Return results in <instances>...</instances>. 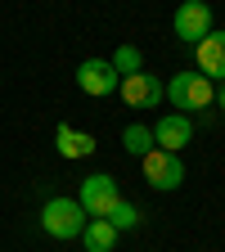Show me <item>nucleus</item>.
Wrapping results in <instances>:
<instances>
[{
	"mask_svg": "<svg viewBox=\"0 0 225 252\" xmlns=\"http://www.w3.org/2000/svg\"><path fill=\"white\" fill-rule=\"evenodd\" d=\"M122 99L131 104V108H153L158 99H162V81L149 77V72H135V77H122Z\"/></svg>",
	"mask_w": 225,
	"mask_h": 252,
	"instance_id": "1a4fd4ad",
	"label": "nucleus"
},
{
	"mask_svg": "<svg viewBox=\"0 0 225 252\" xmlns=\"http://www.w3.org/2000/svg\"><path fill=\"white\" fill-rule=\"evenodd\" d=\"M149 131H153V149L180 153L189 140H194V117H185V113H167V117H158Z\"/></svg>",
	"mask_w": 225,
	"mask_h": 252,
	"instance_id": "423d86ee",
	"label": "nucleus"
},
{
	"mask_svg": "<svg viewBox=\"0 0 225 252\" xmlns=\"http://www.w3.org/2000/svg\"><path fill=\"white\" fill-rule=\"evenodd\" d=\"M108 63H113V72H117V77H135V72L144 68V54H140L135 45H122Z\"/></svg>",
	"mask_w": 225,
	"mask_h": 252,
	"instance_id": "4468645a",
	"label": "nucleus"
},
{
	"mask_svg": "<svg viewBox=\"0 0 225 252\" xmlns=\"http://www.w3.org/2000/svg\"><path fill=\"white\" fill-rule=\"evenodd\" d=\"M104 220H108V225H113V230L122 234V230H135L140 220H144V212H140L135 203H122V198H117V203H113V212H108Z\"/></svg>",
	"mask_w": 225,
	"mask_h": 252,
	"instance_id": "f8f14e48",
	"label": "nucleus"
},
{
	"mask_svg": "<svg viewBox=\"0 0 225 252\" xmlns=\"http://www.w3.org/2000/svg\"><path fill=\"white\" fill-rule=\"evenodd\" d=\"M77 86L86 94H95V99H104V94H113L122 86V77L113 72V63L108 59H86L81 68H77Z\"/></svg>",
	"mask_w": 225,
	"mask_h": 252,
	"instance_id": "0eeeda50",
	"label": "nucleus"
},
{
	"mask_svg": "<svg viewBox=\"0 0 225 252\" xmlns=\"http://www.w3.org/2000/svg\"><path fill=\"white\" fill-rule=\"evenodd\" d=\"M95 144H99V140H95L90 131H77V126H68V122L54 131V149H59L63 158H90Z\"/></svg>",
	"mask_w": 225,
	"mask_h": 252,
	"instance_id": "9d476101",
	"label": "nucleus"
},
{
	"mask_svg": "<svg viewBox=\"0 0 225 252\" xmlns=\"http://www.w3.org/2000/svg\"><path fill=\"white\" fill-rule=\"evenodd\" d=\"M144 180H149L153 189H180V185H185V162H180V153L149 149V153H144Z\"/></svg>",
	"mask_w": 225,
	"mask_h": 252,
	"instance_id": "7ed1b4c3",
	"label": "nucleus"
},
{
	"mask_svg": "<svg viewBox=\"0 0 225 252\" xmlns=\"http://www.w3.org/2000/svg\"><path fill=\"white\" fill-rule=\"evenodd\" d=\"M122 144H126V153H131V158H144V153L153 149V131H149V126H140V122H131V126L122 131Z\"/></svg>",
	"mask_w": 225,
	"mask_h": 252,
	"instance_id": "ddd939ff",
	"label": "nucleus"
},
{
	"mask_svg": "<svg viewBox=\"0 0 225 252\" xmlns=\"http://www.w3.org/2000/svg\"><path fill=\"white\" fill-rule=\"evenodd\" d=\"M162 94H171V108H180L185 117L189 113H207L216 104V90L203 72H176L171 86H162Z\"/></svg>",
	"mask_w": 225,
	"mask_h": 252,
	"instance_id": "f257e3e1",
	"label": "nucleus"
},
{
	"mask_svg": "<svg viewBox=\"0 0 225 252\" xmlns=\"http://www.w3.org/2000/svg\"><path fill=\"white\" fill-rule=\"evenodd\" d=\"M86 220H90V216L81 212L77 198H50V203L41 207V230H45L50 239H81Z\"/></svg>",
	"mask_w": 225,
	"mask_h": 252,
	"instance_id": "f03ea898",
	"label": "nucleus"
},
{
	"mask_svg": "<svg viewBox=\"0 0 225 252\" xmlns=\"http://www.w3.org/2000/svg\"><path fill=\"white\" fill-rule=\"evenodd\" d=\"M194 54H198V68H203V77L207 81H225V32H207V36L194 45Z\"/></svg>",
	"mask_w": 225,
	"mask_h": 252,
	"instance_id": "6e6552de",
	"label": "nucleus"
},
{
	"mask_svg": "<svg viewBox=\"0 0 225 252\" xmlns=\"http://www.w3.org/2000/svg\"><path fill=\"white\" fill-rule=\"evenodd\" d=\"M171 32H176L180 41L198 45L207 32H212V9H207V0H185V5L171 14Z\"/></svg>",
	"mask_w": 225,
	"mask_h": 252,
	"instance_id": "20e7f679",
	"label": "nucleus"
},
{
	"mask_svg": "<svg viewBox=\"0 0 225 252\" xmlns=\"http://www.w3.org/2000/svg\"><path fill=\"white\" fill-rule=\"evenodd\" d=\"M81 243H86V252H113L117 230L108 225L104 216H90V220H86V230H81Z\"/></svg>",
	"mask_w": 225,
	"mask_h": 252,
	"instance_id": "9b49d317",
	"label": "nucleus"
},
{
	"mask_svg": "<svg viewBox=\"0 0 225 252\" xmlns=\"http://www.w3.org/2000/svg\"><path fill=\"white\" fill-rule=\"evenodd\" d=\"M216 104H221V113H225V86H221V90H216Z\"/></svg>",
	"mask_w": 225,
	"mask_h": 252,
	"instance_id": "2eb2a0df",
	"label": "nucleus"
},
{
	"mask_svg": "<svg viewBox=\"0 0 225 252\" xmlns=\"http://www.w3.org/2000/svg\"><path fill=\"white\" fill-rule=\"evenodd\" d=\"M117 198H122V194H117V180L104 176V171H99V176H86V180H81V194H77V203H81L86 216H108Z\"/></svg>",
	"mask_w": 225,
	"mask_h": 252,
	"instance_id": "39448f33",
	"label": "nucleus"
}]
</instances>
